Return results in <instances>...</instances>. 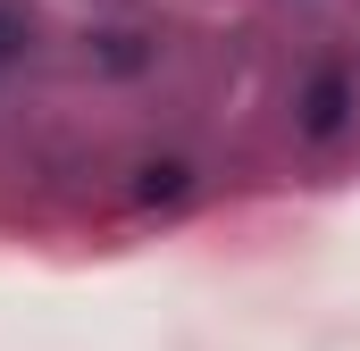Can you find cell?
<instances>
[{"instance_id": "cell-1", "label": "cell", "mask_w": 360, "mask_h": 351, "mask_svg": "<svg viewBox=\"0 0 360 351\" xmlns=\"http://www.w3.org/2000/svg\"><path fill=\"white\" fill-rule=\"evenodd\" d=\"M344 109H352V84L344 76H319V84L302 92V126L327 143V134H344Z\"/></svg>"}]
</instances>
